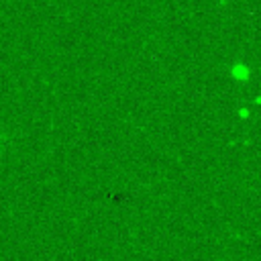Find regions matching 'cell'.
I'll list each match as a JSON object with an SVG mask.
<instances>
[{
	"label": "cell",
	"mask_w": 261,
	"mask_h": 261,
	"mask_svg": "<svg viewBox=\"0 0 261 261\" xmlns=\"http://www.w3.org/2000/svg\"><path fill=\"white\" fill-rule=\"evenodd\" d=\"M249 67L243 63V61H239V63H234L232 67H230V77H234V80H239V82H247L249 80Z\"/></svg>",
	"instance_id": "obj_1"
},
{
	"label": "cell",
	"mask_w": 261,
	"mask_h": 261,
	"mask_svg": "<svg viewBox=\"0 0 261 261\" xmlns=\"http://www.w3.org/2000/svg\"><path fill=\"white\" fill-rule=\"evenodd\" d=\"M0 143H2V137H0Z\"/></svg>",
	"instance_id": "obj_2"
}]
</instances>
